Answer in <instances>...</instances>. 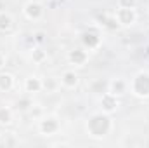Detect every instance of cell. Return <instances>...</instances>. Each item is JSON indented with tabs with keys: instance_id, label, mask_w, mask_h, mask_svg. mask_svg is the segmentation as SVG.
Returning a JSON list of instances; mask_svg holds the SVG:
<instances>
[{
	"instance_id": "1",
	"label": "cell",
	"mask_w": 149,
	"mask_h": 148,
	"mask_svg": "<svg viewBox=\"0 0 149 148\" xmlns=\"http://www.w3.org/2000/svg\"><path fill=\"white\" fill-rule=\"evenodd\" d=\"M130 89H132V92L135 96L148 98L149 96V72H141V73L135 75V78L132 80Z\"/></svg>"
},
{
	"instance_id": "2",
	"label": "cell",
	"mask_w": 149,
	"mask_h": 148,
	"mask_svg": "<svg viewBox=\"0 0 149 148\" xmlns=\"http://www.w3.org/2000/svg\"><path fill=\"white\" fill-rule=\"evenodd\" d=\"M24 14H26L30 19H38V18L43 14V9H42V5H40L38 2H30V4H26V7H24Z\"/></svg>"
},
{
	"instance_id": "3",
	"label": "cell",
	"mask_w": 149,
	"mask_h": 148,
	"mask_svg": "<svg viewBox=\"0 0 149 148\" xmlns=\"http://www.w3.org/2000/svg\"><path fill=\"white\" fill-rule=\"evenodd\" d=\"M61 84L66 85V87H74L78 84V75L74 72H66L63 75V78H61Z\"/></svg>"
},
{
	"instance_id": "4",
	"label": "cell",
	"mask_w": 149,
	"mask_h": 148,
	"mask_svg": "<svg viewBox=\"0 0 149 148\" xmlns=\"http://www.w3.org/2000/svg\"><path fill=\"white\" fill-rule=\"evenodd\" d=\"M9 28H12V18L5 12H0V30L7 32Z\"/></svg>"
},
{
	"instance_id": "5",
	"label": "cell",
	"mask_w": 149,
	"mask_h": 148,
	"mask_svg": "<svg viewBox=\"0 0 149 148\" xmlns=\"http://www.w3.org/2000/svg\"><path fill=\"white\" fill-rule=\"evenodd\" d=\"M12 75L9 73H2L0 75V89H10V85H12Z\"/></svg>"
}]
</instances>
